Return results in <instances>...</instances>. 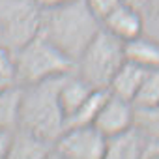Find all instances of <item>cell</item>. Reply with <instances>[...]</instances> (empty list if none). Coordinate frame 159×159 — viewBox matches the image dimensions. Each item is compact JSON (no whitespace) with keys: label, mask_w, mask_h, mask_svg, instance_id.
<instances>
[{"label":"cell","mask_w":159,"mask_h":159,"mask_svg":"<svg viewBox=\"0 0 159 159\" xmlns=\"http://www.w3.org/2000/svg\"><path fill=\"white\" fill-rule=\"evenodd\" d=\"M36 6L39 10H54V8H60V6H66V4H71V2H77V0H34Z\"/></svg>","instance_id":"20"},{"label":"cell","mask_w":159,"mask_h":159,"mask_svg":"<svg viewBox=\"0 0 159 159\" xmlns=\"http://www.w3.org/2000/svg\"><path fill=\"white\" fill-rule=\"evenodd\" d=\"M23 88L11 84H0V127H11L19 124Z\"/></svg>","instance_id":"14"},{"label":"cell","mask_w":159,"mask_h":159,"mask_svg":"<svg viewBox=\"0 0 159 159\" xmlns=\"http://www.w3.org/2000/svg\"><path fill=\"white\" fill-rule=\"evenodd\" d=\"M103 26L111 34L120 38L122 41H129V39L142 34V17L135 6H131L129 2L124 0L120 6H116L105 17Z\"/></svg>","instance_id":"7"},{"label":"cell","mask_w":159,"mask_h":159,"mask_svg":"<svg viewBox=\"0 0 159 159\" xmlns=\"http://www.w3.org/2000/svg\"><path fill=\"white\" fill-rule=\"evenodd\" d=\"M107 140L96 125L67 127L54 142V150L67 159H103Z\"/></svg>","instance_id":"5"},{"label":"cell","mask_w":159,"mask_h":159,"mask_svg":"<svg viewBox=\"0 0 159 159\" xmlns=\"http://www.w3.org/2000/svg\"><path fill=\"white\" fill-rule=\"evenodd\" d=\"M124 2V0H86V4H88V8L92 10V13L103 23L105 21V17L116 8V6H120Z\"/></svg>","instance_id":"18"},{"label":"cell","mask_w":159,"mask_h":159,"mask_svg":"<svg viewBox=\"0 0 159 159\" xmlns=\"http://www.w3.org/2000/svg\"><path fill=\"white\" fill-rule=\"evenodd\" d=\"M94 125L107 139L125 133L131 127H135V105L124 98L111 94L109 99L105 101V105L101 107Z\"/></svg>","instance_id":"6"},{"label":"cell","mask_w":159,"mask_h":159,"mask_svg":"<svg viewBox=\"0 0 159 159\" xmlns=\"http://www.w3.org/2000/svg\"><path fill=\"white\" fill-rule=\"evenodd\" d=\"M69 75H66L62 79V84H60V90H58V101H60L62 112L66 116V122H67V118H71L84 105V101L96 90L83 77H69Z\"/></svg>","instance_id":"9"},{"label":"cell","mask_w":159,"mask_h":159,"mask_svg":"<svg viewBox=\"0 0 159 159\" xmlns=\"http://www.w3.org/2000/svg\"><path fill=\"white\" fill-rule=\"evenodd\" d=\"M148 71L150 69H146V67H142L139 64H133V62L125 60L124 66L114 75L111 86H109L111 94H114L118 98H124V99H127V101L133 103V99L139 94V90H140V86L144 83Z\"/></svg>","instance_id":"10"},{"label":"cell","mask_w":159,"mask_h":159,"mask_svg":"<svg viewBox=\"0 0 159 159\" xmlns=\"http://www.w3.org/2000/svg\"><path fill=\"white\" fill-rule=\"evenodd\" d=\"M111 90L109 88H96L90 98L84 101V105L79 109L71 118H67L66 122V129L67 127H79V125H94L101 107L105 105V101L109 99Z\"/></svg>","instance_id":"13"},{"label":"cell","mask_w":159,"mask_h":159,"mask_svg":"<svg viewBox=\"0 0 159 159\" xmlns=\"http://www.w3.org/2000/svg\"><path fill=\"white\" fill-rule=\"evenodd\" d=\"M135 125L146 137L159 140V107L135 109Z\"/></svg>","instance_id":"16"},{"label":"cell","mask_w":159,"mask_h":159,"mask_svg":"<svg viewBox=\"0 0 159 159\" xmlns=\"http://www.w3.org/2000/svg\"><path fill=\"white\" fill-rule=\"evenodd\" d=\"M64 77L66 75L25 86L19 109L21 129H26L52 144L66 131V116L58 101V90Z\"/></svg>","instance_id":"2"},{"label":"cell","mask_w":159,"mask_h":159,"mask_svg":"<svg viewBox=\"0 0 159 159\" xmlns=\"http://www.w3.org/2000/svg\"><path fill=\"white\" fill-rule=\"evenodd\" d=\"M124 62V41L107 28H101L79 58V67L81 77L94 88H109Z\"/></svg>","instance_id":"4"},{"label":"cell","mask_w":159,"mask_h":159,"mask_svg":"<svg viewBox=\"0 0 159 159\" xmlns=\"http://www.w3.org/2000/svg\"><path fill=\"white\" fill-rule=\"evenodd\" d=\"M73 67L75 60H71L41 34L25 43L15 56V79L25 86L69 75Z\"/></svg>","instance_id":"3"},{"label":"cell","mask_w":159,"mask_h":159,"mask_svg":"<svg viewBox=\"0 0 159 159\" xmlns=\"http://www.w3.org/2000/svg\"><path fill=\"white\" fill-rule=\"evenodd\" d=\"M15 79V60L6 49L0 47V84H8Z\"/></svg>","instance_id":"17"},{"label":"cell","mask_w":159,"mask_h":159,"mask_svg":"<svg viewBox=\"0 0 159 159\" xmlns=\"http://www.w3.org/2000/svg\"><path fill=\"white\" fill-rule=\"evenodd\" d=\"M11 142H13V133L8 127H0V159H8Z\"/></svg>","instance_id":"19"},{"label":"cell","mask_w":159,"mask_h":159,"mask_svg":"<svg viewBox=\"0 0 159 159\" xmlns=\"http://www.w3.org/2000/svg\"><path fill=\"white\" fill-rule=\"evenodd\" d=\"M124 52H125V60L139 64L146 69H155L159 67V43L144 38L142 34L124 41Z\"/></svg>","instance_id":"12"},{"label":"cell","mask_w":159,"mask_h":159,"mask_svg":"<svg viewBox=\"0 0 159 159\" xmlns=\"http://www.w3.org/2000/svg\"><path fill=\"white\" fill-rule=\"evenodd\" d=\"M52 142L21 129L19 133H13V142L8 153V159H49L52 148Z\"/></svg>","instance_id":"11"},{"label":"cell","mask_w":159,"mask_h":159,"mask_svg":"<svg viewBox=\"0 0 159 159\" xmlns=\"http://www.w3.org/2000/svg\"><path fill=\"white\" fill-rule=\"evenodd\" d=\"M135 109H153L159 107V67L150 69L139 94L133 99Z\"/></svg>","instance_id":"15"},{"label":"cell","mask_w":159,"mask_h":159,"mask_svg":"<svg viewBox=\"0 0 159 159\" xmlns=\"http://www.w3.org/2000/svg\"><path fill=\"white\" fill-rule=\"evenodd\" d=\"M99 30L101 21L92 13L86 0H77L54 10H41L39 34L75 62H79Z\"/></svg>","instance_id":"1"},{"label":"cell","mask_w":159,"mask_h":159,"mask_svg":"<svg viewBox=\"0 0 159 159\" xmlns=\"http://www.w3.org/2000/svg\"><path fill=\"white\" fill-rule=\"evenodd\" d=\"M148 137L135 125L125 133L109 137L103 159H144Z\"/></svg>","instance_id":"8"},{"label":"cell","mask_w":159,"mask_h":159,"mask_svg":"<svg viewBox=\"0 0 159 159\" xmlns=\"http://www.w3.org/2000/svg\"><path fill=\"white\" fill-rule=\"evenodd\" d=\"M49 159H67V157H64L62 153H58L54 148H52V152H51V155H49Z\"/></svg>","instance_id":"22"},{"label":"cell","mask_w":159,"mask_h":159,"mask_svg":"<svg viewBox=\"0 0 159 159\" xmlns=\"http://www.w3.org/2000/svg\"><path fill=\"white\" fill-rule=\"evenodd\" d=\"M125 2H129L131 6H135L137 10H140L142 6H146V4H148V0H125Z\"/></svg>","instance_id":"21"}]
</instances>
